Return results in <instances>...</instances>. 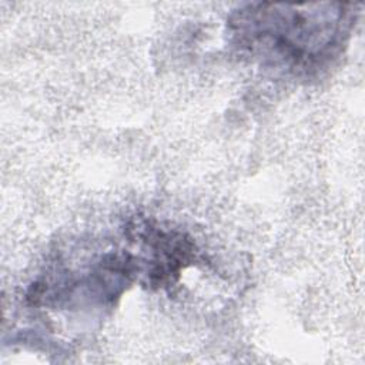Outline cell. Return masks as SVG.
Segmentation results:
<instances>
[{
  "instance_id": "6da1fadb",
  "label": "cell",
  "mask_w": 365,
  "mask_h": 365,
  "mask_svg": "<svg viewBox=\"0 0 365 365\" xmlns=\"http://www.w3.org/2000/svg\"><path fill=\"white\" fill-rule=\"evenodd\" d=\"M348 4H257L248 6L231 20L241 47L252 54L284 64L287 68L309 70L335 57L349 36L352 13Z\"/></svg>"
}]
</instances>
